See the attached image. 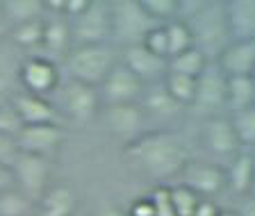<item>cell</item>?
<instances>
[{"mask_svg":"<svg viewBox=\"0 0 255 216\" xmlns=\"http://www.w3.org/2000/svg\"><path fill=\"white\" fill-rule=\"evenodd\" d=\"M251 78H253V82H255V71H253V75H251Z\"/></svg>","mask_w":255,"mask_h":216,"instance_id":"cell-46","label":"cell"},{"mask_svg":"<svg viewBox=\"0 0 255 216\" xmlns=\"http://www.w3.org/2000/svg\"><path fill=\"white\" fill-rule=\"evenodd\" d=\"M226 89H228V75L219 69L217 62H210L196 78V94L191 107L198 114H207L212 118L221 109H226Z\"/></svg>","mask_w":255,"mask_h":216,"instance_id":"cell-6","label":"cell"},{"mask_svg":"<svg viewBox=\"0 0 255 216\" xmlns=\"http://www.w3.org/2000/svg\"><path fill=\"white\" fill-rule=\"evenodd\" d=\"M164 27H166V39H169V59L173 55H180L185 50H189V48H194V39H191V32L187 27V23L175 18V21L166 23Z\"/></svg>","mask_w":255,"mask_h":216,"instance_id":"cell-30","label":"cell"},{"mask_svg":"<svg viewBox=\"0 0 255 216\" xmlns=\"http://www.w3.org/2000/svg\"><path fill=\"white\" fill-rule=\"evenodd\" d=\"M96 216H128V214L121 212L119 207H114V205H103L101 210L96 212Z\"/></svg>","mask_w":255,"mask_h":216,"instance_id":"cell-42","label":"cell"},{"mask_svg":"<svg viewBox=\"0 0 255 216\" xmlns=\"http://www.w3.org/2000/svg\"><path fill=\"white\" fill-rule=\"evenodd\" d=\"M217 66L228 78L253 75L255 71V41H230L217 57Z\"/></svg>","mask_w":255,"mask_h":216,"instance_id":"cell-17","label":"cell"},{"mask_svg":"<svg viewBox=\"0 0 255 216\" xmlns=\"http://www.w3.org/2000/svg\"><path fill=\"white\" fill-rule=\"evenodd\" d=\"M230 41H255V0H226Z\"/></svg>","mask_w":255,"mask_h":216,"instance_id":"cell-18","label":"cell"},{"mask_svg":"<svg viewBox=\"0 0 255 216\" xmlns=\"http://www.w3.org/2000/svg\"><path fill=\"white\" fill-rule=\"evenodd\" d=\"M150 205H153V214L155 216H175L173 210V201H171V187L157 185L148 196Z\"/></svg>","mask_w":255,"mask_h":216,"instance_id":"cell-34","label":"cell"},{"mask_svg":"<svg viewBox=\"0 0 255 216\" xmlns=\"http://www.w3.org/2000/svg\"><path fill=\"white\" fill-rule=\"evenodd\" d=\"M141 7L157 25H166L178 18V0H141Z\"/></svg>","mask_w":255,"mask_h":216,"instance_id":"cell-31","label":"cell"},{"mask_svg":"<svg viewBox=\"0 0 255 216\" xmlns=\"http://www.w3.org/2000/svg\"><path fill=\"white\" fill-rule=\"evenodd\" d=\"M141 109H143V114H146V111H150V114H155V116H164V118H166V116H175L178 111L182 109V107L169 96L164 82H159V85H155L148 94L143 96Z\"/></svg>","mask_w":255,"mask_h":216,"instance_id":"cell-24","label":"cell"},{"mask_svg":"<svg viewBox=\"0 0 255 216\" xmlns=\"http://www.w3.org/2000/svg\"><path fill=\"white\" fill-rule=\"evenodd\" d=\"M128 216H155L153 214V205H150L148 198H139V201H134L132 205H130Z\"/></svg>","mask_w":255,"mask_h":216,"instance_id":"cell-38","label":"cell"},{"mask_svg":"<svg viewBox=\"0 0 255 216\" xmlns=\"http://www.w3.org/2000/svg\"><path fill=\"white\" fill-rule=\"evenodd\" d=\"M182 182L187 189H191L201 198H212L226 189V171L212 162H194L189 159L185 169H182Z\"/></svg>","mask_w":255,"mask_h":216,"instance_id":"cell-10","label":"cell"},{"mask_svg":"<svg viewBox=\"0 0 255 216\" xmlns=\"http://www.w3.org/2000/svg\"><path fill=\"white\" fill-rule=\"evenodd\" d=\"M230 123H233L239 146L255 148V105L249 107V109L230 114Z\"/></svg>","mask_w":255,"mask_h":216,"instance_id":"cell-29","label":"cell"},{"mask_svg":"<svg viewBox=\"0 0 255 216\" xmlns=\"http://www.w3.org/2000/svg\"><path fill=\"white\" fill-rule=\"evenodd\" d=\"M219 210H221V207H219L212 198H201V203H198L194 216H217Z\"/></svg>","mask_w":255,"mask_h":216,"instance_id":"cell-39","label":"cell"},{"mask_svg":"<svg viewBox=\"0 0 255 216\" xmlns=\"http://www.w3.org/2000/svg\"><path fill=\"white\" fill-rule=\"evenodd\" d=\"M18 82L23 85V91L46 98V94H50L59 82L57 66L48 57H41V55L27 57V59H23V64H21Z\"/></svg>","mask_w":255,"mask_h":216,"instance_id":"cell-11","label":"cell"},{"mask_svg":"<svg viewBox=\"0 0 255 216\" xmlns=\"http://www.w3.org/2000/svg\"><path fill=\"white\" fill-rule=\"evenodd\" d=\"M11 107L18 114L23 125H43V123H57V109L50 105L48 98L34 96L27 91H18L11 96Z\"/></svg>","mask_w":255,"mask_h":216,"instance_id":"cell-16","label":"cell"},{"mask_svg":"<svg viewBox=\"0 0 255 216\" xmlns=\"http://www.w3.org/2000/svg\"><path fill=\"white\" fill-rule=\"evenodd\" d=\"M253 182V153H237L226 169V189L235 196H249Z\"/></svg>","mask_w":255,"mask_h":216,"instance_id":"cell-20","label":"cell"},{"mask_svg":"<svg viewBox=\"0 0 255 216\" xmlns=\"http://www.w3.org/2000/svg\"><path fill=\"white\" fill-rule=\"evenodd\" d=\"M11 173L16 180V189L23 191L34 203L41 201V196L48 191V175H50L48 157L21 153L11 166Z\"/></svg>","mask_w":255,"mask_h":216,"instance_id":"cell-7","label":"cell"},{"mask_svg":"<svg viewBox=\"0 0 255 216\" xmlns=\"http://www.w3.org/2000/svg\"><path fill=\"white\" fill-rule=\"evenodd\" d=\"M73 46H96L112 37V7L103 0H89L75 18H71Z\"/></svg>","mask_w":255,"mask_h":216,"instance_id":"cell-5","label":"cell"},{"mask_svg":"<svg viewBox=\"0 0 255 216\" xmlns=\"http://www.w3.org/2000/svg\"><path fill=\"white\" fill-rule=\"evenodd\" d=\"M249 196H255V153H253V182H251V194Z\"/></svg>","mask_w":255,"mask_h":216,"instance_id":"cell-44","label":"cell"},{"mask_svg":"<svg viewBox=\"0 0 255 216\" xmlns=\"http://www.w3.org/2000/svg\"><path fill=\"white\" fill-rule=\"evenodd\" d=\"M23 123L18 118V114L14 111L11 103L7 105H0V134H9V137H16L21 132Z\"/></svg>","mask_w":255,"mask_h":216,"instance_id":"cell-36","label":"cell"},{"mask_svg":"<svg viewBox=\"0 0 255 216\" xmlns=\"http://www.w3.org/2000/svg\"><path fill=\"white\" fill-rule=\"evenodd\" d=\"M16 187V180H14V173H11L9 166H2L0 164V194H5V191L14 189Z\"/></svg>","mask_w":255,"mask_h":216,"instance_id":"cell-40","label":"cell"},{"mask_svg":"<svg viewBox=\"0 0 255 216\" xmlns=\"http://www.w3.org/2000/svg\"><path fill=\"white\" fill-rule=\"evenodd\" d=\"M164 87H166L171 98H173L180 107H185V105H191V101H194V94H196V78L180 75V73H166Z\"/></svg>","mask_w":255,"mask_h":216,"instance_id":"cell-26","label":"cell"},{"mask_svg":"<svg viewBox=\"0 0 255 216\" xmlns=\"http://www.w3.org/2000/svg\"><path fill=\"white\" fill-rule=\"evenodd\" d=\"M171 201H173L175 216H194L198 203H201V196L187 189L185 185H175L171 187Z\"/></svg>","mask_w":255,"mask_h":216,"instance_id":"cell-32","label":"cell"},{"mask_svg":"<svg viewBox=\"0 0 255 216\" xmlns=\"http://www.w3.org/2000/svg\"><path fill=\"white\" fill-rule=\"evenodd\" d=\"M7 39H9L16 48L41 46V41H43V18H37V21H30V23H23V25L11 27Z\"/></svg>","mask_w":255,"mask_h":216,"instance_id":"cell-28","label":"cell"},{"mask_svg":"<svg viewBox=\"0 0 255 216\" xmlns=\"http://www.w3.org/2000/svg\"><path fill=\"white\" fill-rule=\"evenodd\" d=\"M21 155V148H18V141L16 137H9V134H0V164L2 166H14L16 157Z\"/></svg>","mask_w":255,"mask_h":216,"instance_id":"cell-37","label":"cell"},{"mask_svg":"<svg viewBox=\"0 0 255 216\" xmlns=\"http://www.w3.org/2000/svg\"><path fill=\"white\" fill-rule=\"evenodd\" d=\"M121 64L132 75H137L141 82H155L159 78H166V73H169V59L157 57L143 43L126 46Z\"/></svg>","mask_w":255,"mask_h":216,"instance_id":"cell-12","label":"cell"},{"mask_svg":"<svg viewBox=\"0 0 255 216\" xmlns=\"http://www.w3.org/2000/svg\"><path fill=\"white\" fill-rule=\"evenodd\" d=\"M41 46L50 55H69L73 41H71V23L62 14H50V18L43 16V41Z\"/></svg>","mask_w":255,"mask_h":216,"instance_id":"cell-19","label":"cell"},{"mask_svg":"<svg viewBox=\"0 0 255 216\" xmlns=\"http://www.w3.org/2000/svg\"><path fill=\"white\" fill-rule=\"evenodd\" d=\"M98 89H101L98 91L101 103H105V105H126V103H137L141 98L143 82L119 62Z\"/></svg>","mask_w":255,"mask_h":216,"instance_id":"cell-8","label":"cell"},{"mask_svg":"<svg viewBox=\"0 0 255 216\" xmlns=\"http://www.w3.org/2000/svg\"><path fill=\"white\" fill-rule=\"evenodd\" d=\"M21 64L18 59H14L9 53L2 50V43H0V94L7 89H11L14 82H18V73H21Z\"/></svg>","mask_w":255,"mask_h":216,"instance_id":"cell-33","label":"cell"},{"mask_svg":"<svg viewBox=\"0 0 255 216\" xmlns=\"http://www.w3.org/2000/svg\"><path fill=\"white\" fill-rule=\"evenodd\" d=\"M207 59L203 53H198L196 48H189L180 55H173L169 59V73H180V75H189V78H198L205 71Z\"/></svg>","mask_w":255,"mask_h":216,"instance_id":"cell-25","label":"cell"},{"mask_svg":"<svg viewBox=\"0 0 255 216\" xmlns=\"http://www.w3.org/2000/svg\"><path fill=\"white\" fill-rule=\"evenodd\" d=\"M114 53L107 43H96V46H73L66 55V69L71 73V80L89 85L94 89L105 82L110 71L117 66Z\"/></svg>","mask_w":255,"mask_h":216,"instance_id":"cell-3","label":"cell"},{"mask_svg":"<svg viewBox=\"0 0 255 216\" xmlns=\"http://www.w3.org/2000/svg\"><path fill=\"white\" fill-rule=\"evenodd\" d=\"M112 7V37L126 46H134L146 39L157 23L146 14L141 0H117L110 2Z\"/></svg>","mask_w":255,"mask_h":216,"instance_id":"cell-4","label":"cell"},{"mask_svg":"<svg viewBox=\"0 0 255 216\" xmlns=\"http://www.w3.org/2000/svg\"><path fill=\"white\" fill-rule=\"evenodd\" d=\"M37 203L27 198L23 191L14 189L0 194V216H32Z\"/></svg>","mask_w":255,"mask_h":216,"instance_id":"cell-27","label":"cell"},{"mask_svg":"<svg viewBox=\"0 0 255 216\" xmlns=\"http://www.w3.org/2000/svg\"><path fill=\"white\" fill-rule=\"evenodd\" d=\"M203 143L207 150L219 157H235L239 153V141L233 130L230 116H212L203 125Z\"/></svg>","mask_w":255,"mask_h":216,"instance_id":"cell-14","label":"cell"},{"mask_svg":"<svg viewBox=\"0 0 255 216\" xmlns=\"http://www.w3.org/2000/svg\"><path fill=\"white\" fill-rule=\"evenodd\" d=\"M217 216H237V212L235 210H219Z\"/></svg>","mask_w":255,"mask_h":216,"instance_id":"cell-45","label":"cell"},{"mask_svg":"<svg viewBox=\"0 0 255 216\" xmlns=\"http://www.w3.org/2000/svg\"><path fill=\"white\" fill-rule=\"evenodd\" d=\"M64 109L69 111V116L73 121H80V123H87L91 121L101 107V96L94 87L89 85H82V82H75L71 80L69 85L64 87Z\"/></svg>","mask_w":255,"mask_h":216,"instance_id":"cell-15","label":"cell"},{"mask_svg":"<svg viewBox=\"0 0 255 216\" xmlns=\"http://www.w3.org/2000/svg\"><path fill=\"white\" fill-rule=\"evenodd\" d=\"M103 118H105L107 130L114 137L123 139V141L132 143L134 139H139L143 132V114L139 103H126V105H105L103 109Z\"/></svg>","mask_w":255,"mask_h":216,"instance_id":"cell-9","label":"cell"},{"mask_svg":"<svg viewBox=\"0 0 255 216\" xmlns=\"http://www.w3.org/2000/svg\"><path fill=\"white\" fill-rule=\"evenodd\" d=\"M255 105V82L251 75L242 78H228V89H226V109L230 114L242 109H249Z\"/></svg>","mask_w":255,"mask_h":216,"instance_id":"cell-22","label":"cell"},{"mask_svg":"<svg viewBox=\"0 0 255 216\" xmlns=\"http://www.w3.org/2000/svg\"><path fill=\"white\" fill-rule=\"evenodd\" d=\"M0 5H2L5 18L9 23V30L46 16V2H41V0H5Z\"/></svg>","mask_w":255,"mask_h":216,"instance_id":"cell-23","label":"cell"},{"mask_svg":"<svg viewBox=\"0 0 255 216\" xmlns=\"http://www.w3.org/2000/svg\"><path fill=\"white\" fill-rule=\"evenodd\" d=\"M141 43L148 48L150 53L157 55V57L169 59V39H166V27L164 25L153 27V30L146 34V39H143Z\"/></svg>","mask_w":255,"mask_h":216,"instance_id":"cell-35","label":"cell"},{"mask_svg":"<svg viewBox=\"0 0 255 216\" xmlns=\"http://www.w3.org/2000/svg\"><path fill=\"white\" fill-rule=\"evenodd\" d=\"M75 205H78V198H75L73 189L66 185L48 187V191L39 201L43 216H71Z\"/></svg>","mask_w":255,"mask_h":216,"instance_id":"cell-21","label":"cell"},{"mask_svg":"<svg viewBox=\"0 0 255 216\" xmlns=\"http://www.w3.org/2000/svg\"><path fill=\"white\" fill-rule=\"evenodd\" d=\"M16 141L21 153L48 157L55 148L64 141V130L57 123H43V125H23L16 134Z\"/></svg>","mask_w":255,"mask_h":216,"instance_id":"cell-13","label":"cell"},{"mask_svg":"<svg viewBox=\"0 0 255 216\" xmlns=\"http://www.w3.org/2000/svg\"><path fill=\"white\" fill-rule=\"evenodd\" d=\"M126 157L155 180L180 175L189 164V150L173 132H148L126 146Z\"/></svg>","mask_w":255,"mask_h":216,"instance_id":"cell-1","label":"cell"},{"mask_svg":"<svg viewBox=\"0 0 255 216\" xmlns=\"http://www.w3.org/2000/svg\"><path fill=\"white\" fill-rule=\"evenodd\" d=\"M9 37V23L5 18V11H2V5H0V43Z\"/></svg>","mask_w":255,"mask_h":216,"instance_id":"cell-43","label":"cell"},{"mask_svg":"<svg viewBox=\"0 0 255 216\" xmlns=\"http://www.w3.org/2000/svg\"><path fill=\"white\" fill-rule=\"evenodd\" d=\"M237 216H255V196H244L242 198Z\"/></svg>","mask_w":255,"mask_h":216,"instance_id":"cell-41","label":"cell"},{"mask_svg":"<svg viewBox=\"0 0 255 216\" xmlns=\"http://www.w3.org/2000/svg\"><path fill=\"white\" fill-rule=\"evenodd\" d=\"M178 21L187 23L194 48L207 62H217L230 43L226 23V2L221 0H178Z\"/></svg>","mask_w":255,"mask_h":216,"instance_id":"cell-2","label":"cell"}]
</instances>
